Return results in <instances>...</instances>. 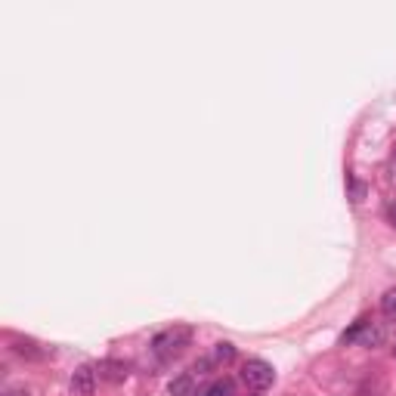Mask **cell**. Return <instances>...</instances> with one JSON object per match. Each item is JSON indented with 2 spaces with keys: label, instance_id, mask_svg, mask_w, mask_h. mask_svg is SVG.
I'll use <instances>...</instances> for the list:
<instances>
[{
  "label": "cell",
  "instance_id": "cell-8",
  "mask_svg": "<svg viewBox=\"0 0 396 396\" xmlns=\"http://www.w3.org/2000/svg\"><path fill=\"white\" fill-rule=\"evenodd\" d=\"M198 396H232V381L229 378H217V381L201 387Z\"/></svg>",
  "mask_w": 396,
  "mask_h": 396
},
{
  "label": "cell",
  "instance_id": "cell-12",
  "mask_svg": "<svg viewBox=\"0 0 396 396\" xmlns=\"http://www.w3.org/2000/svg\"><path fill=\"white\" fill-rule=\"evenodd\" d=\"M4 396H28V393H25V390H6Z\"/></svg>",
  "mask_w": 396,
  "mask_h": 396
},
{
  "label": "cell",
  "instance_id": "cell-6",
  "mask_svg": "<svg viewBox=\"0 0 396 396\" xmlns=\"http://www.w3.org/2000/svg\"><path fill=\"white\" fill-rule=\"evenodd\" d=\"M13 350L19 353L22 359H31V362L47 359V350H44V347L35 344V341H28V337H16V341H13Z\"/></svg>",
  "mask_w": 396,
  "mask_h": 396
},
{
  "label": "cell",
  "instance_id": "cell-3",
  "mask_svg": "<svg viewBox=\"0 0 396 396\" xmlns=\"http://www.w3.org/2000/svg\"><path fill=\"white\" fill-rule=\"evenodd\" d=\"M353 341H362L366 347H371V344L381 341V331L371 325L368 319H356V322H353V328H347L341 335V344H353Z\"/></svg>",
  "mask_w": 396,
  "mask_h": 396
},
{
  "label": "cell",
  "instance_id": "cell-1",
  "mask_svg": "<svg viewBox=\"0 0 396 396\" xmlns=\"http://www.w3.org/2000/svg\"><path fill=\"white\" fill-rule=\"evenodd\" d=\"M192 331L189 325H171V328H164V331H158L155 337H152V353L161 359H174V356H180V353L186 350V347L192 344Z\"/></svg>",
  "mask_w": 396,
  "mask_h": 396
},
{
  "label": "cell",
  "instance_id": "cell-9",
  "mask_svg": "<svg viewBox=\"0 0 396 396\" xmlns=\"http://www.w3.org/2000/svg\"><path fill=\"white\" fill-rule=\"evenodd\" d=\"M381 313H384L387 319H396V288L384 291V297H381Z\"/></svg>",
  "mask_w": 396,
  "mask_h": 396
},
{
  "label": "cell",
  "instance_id": "cell-2",
  "mask_svg": "<svg viewBox=\"0 0 396 396\" xmlns=\"http://www.w3.org/2000/svg\"><path fill=\"white\" fill-rule=\"evenodd\" d=\"M272 381H276V371H272L270 362L248 359L245 366H241V384H245L248 390L260 393V390H266V387H272Z\"/></svg>",
  "mask_w": 396,
  "mask_h": 396
},
{
  "label": "cell",
  "instance_id": "cell-4",
  "mask_svg": "<svg viewBox=\"0 0 396 396\" xmlns=\"http://www.w3.org/2000/svg\"><path fill=\"white\" fill-rule=\"evenodd\" d=\"M96 393V368L80 366L71 375V396H93Z\"/></svg>",
  "mask_w": 396,
  "mask_h": 396
},
{
  "label": "cell",
  "instance_id": "cell-5",
  "mask_svg": "<svg viewBox=\"0 0 396 396\" xmlns=\"http://www.w3.org/2000/svg\"><path fill=\"white\" fill-rule=\"evenodd\" d=\"M96 371H100V378L109 384H121L127 378V366L121 359H102L100 366H96Z\"/></svg>",
  "mask_w": 396,
  "mask_h": 396
},
{
  "label": "cell",
  "instance_id": "cell-10",
  "mask_svg": "<svg viewBox=\"0 0 396 396\" xmlns=\"http://www.w3.org/2000/svg\"><path fill=\"white\" fill-rule=\"evenodd\" d=\"M232 359H236V347H232V344L220 341L214 347V362H232Z\"/></svg>",
  "mask_w": 396,
  "mask_h": 396
},
{
  "label": "cell",
  "instance_id": "cell-13",
  "mask_svg": "<svg viewBox=\"0 0 396 396\" xmlns=\"http://www.w3.org/2000/svg\"><path fill=\"white\" fill-rule=\"evenodd\" d=\"M393 356H396V350H393Z\"/></svg>",
  "mask_w": 396,
  "mask_h": 396
},
{
  "label": "cell",
  "instance_id": "cell-7",
  "mask_svg": "<svg viewBox=\"0 0 396 396\" xmlns=\"http://www.w3.org/2000/svg\"><path fill=\"white\" fill-rule=\"evenodd\" d=\"M167 393H171V396H196V375H192V371L176 375L174 381L167 384Z\"/></svg>",
  "mask_w": 396,
  "mask_h": 396
},
{
  "label": "cell",
  "instance_id": "cell-11",
  "mask_svg": "<svg viewBox=\"0 0 396 396\" xmlns=\"http://www.w3.org/2000/svg\"><path fill=\"white\" fill-rule=\"evenodd\" d=\"M387 217H390V223L396 226V201H393V205H390V211H387Z\"/></svg>",
  "mask_w": 396,
  "mask_h": 396
}]
</instances>
